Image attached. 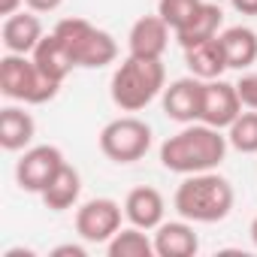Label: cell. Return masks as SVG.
Wrapping results in <instances>:
<instances>
[{
	"instance_id": "6da1fadb",
	"label": "cell",
	"mask_w": 257,
	"mask_h": 257,
	"mask_svg": "<svg viewBox=\"0 0 257 257\" xmlns=\"http://www.w3.org/2000/svg\"><path fill=\"white\" fill-rule=\"evenodd\" d=\"M227 149H230V143L218 127L194 121V124H185L170 140H164L161 167L170 173H179V176L209 173V170L221 167V161L227 158Z\"/></svg>"
},
{
	"instance_id": "7a4b0ae2",
	"label": "cell",
	"mask_w": 257,
	"mask_h": 257,
	"mask_svg": "<svg viewBox=\"0 0 257 257\" xmlns=\"http://www.w3.org/2000/svg\"><path fill=\"white\" fill-rule=\"evenodd\" d=\"M233 185L215 170L185 176L173 194V209L179 212V218L191 224H218L233 212Z\"/></svg>"
},
{
	"instance_id": "3957f363",
	"label": "cell",
	"mask_w": 257,
	"mask_h": 257,
	"mask_svg": "<svg viewBox=\"0 0 257 257\" xmlns=\"http://www.w3.org/2000/svg\"><path fill=\"white\" fill-rule=\"evenodd\" d=\"M167 88V70L161 61L155 58H137V55H127L109 82V94L112 103L121 112H140L146 109L158 94H164Z\"/></svg>"
},
{
	"instance_id": "277c9868",
	"label": "cell",
	"mask_w": 257,
	"mask_h": 257,
	"mask_svg": "<svg viewBox=\"0 0 257 257\" xmlns=\"http://www.w3.org/2000/svg\"><path fill=\"white\" fill-rule=\"evenodd\" d=\"M58 91H61V82H52L49 76H43L31 55L7 52L0 58V94L7 100L25 103V106H43L55 100Z\"/></svg>"
},
{
	"instance_id": "5b68a950",
	"label": "cell",
	"mask_w": 257,
	"mask_h": 257,
	"mask_svg": "<svg viewBox=\"0 0 257 257\" xmlns=\"http://www.w3.org/2000/svg\"><path fill=\"white\" fill-rule=\"evenodd\" d=\"M55 37L64 43L76 67L100 70L118 58V43L109 31L85 22V19H61L55 25Z\"/></svg>"
},
{
	"instance_id": "8992f818",
	"label": "cell",
	"mask_w": 257,
	"mask_h": 257,
	"mask_svg": "<svg viewBox=\"0 0 257 257\" xmlns=\"http://www.w3.org/2000/svg\"><path fill=\"white\" fill-rule=\"evenodd\" d=\"M97 143H100V152L109 161L137 164L152 149V127L137 115H121V118H115V121H109L103 127Z\"/></svg>"
},
{
	"instance_id": "52a82bcc",
	"label": "cell",
	"mask_w": 257,
	"mask_h": 257,
	"mask_svg": "<svg viewBox=\"0 0 257 257\" xmlns=\"http://www.w3.org/2000/svg\"><path fill=\"white\" fill-rule=\"evenodd\" d=\"M121 215H124L121 203H115L112 197H94L76 209V233L82 242L106 245L121 230Z\"/></svg>"
},
{
	"instance_id": "ba28073f",
	"label": "cell",
	"mask_w": 257,
	"mask_h": 257,
	"mask_svg": "<svg viewBox=\"0 0 257 257\" xmlns=\"http://www.w3.org/2000/svg\"><path fill=\"white\" fill-rule=\"evenodd\" d=\"M64 164L67 161L58 146H31L16 164V182L28 194H43Z\"/></svg>"
},
{
	"instance_id": "9c48e42d",
	"label": "cell",
	"mask_w": 257,
	"mask_h": 257,
	"mask_svg": "<svg viewBox=\"0 0 257 257\" xmlns=\"http://www.w3.org/2000/svg\"><path fill=\"white\" fill-rule=\"evenodd\" d=\"M242 100L236 91V82H224V79H209L203 82V106H200V121L218 131L227 127L242 115Z\"/></svg>"
},
{
	"instance_id": "30bf717a",
	"label": "cell",
	"mask_w": 257,
	"mask_h": 257,
	"mask_svg": "<svg viewBox=\"0 0 257 257\" xmlns=\"http://www.w3.org/2000/svg\"><path fill=\"white\" fill-rule=\"evenodd\" d=\"M164 100V115L170 121H179V124H194L200 121V106H203V79L197 76H185V79H176L164 88L161 94Z\"/></svg>"
},
{
	"instance_id": "8fae6325",
	"label": "cell",
	"mask_w": 257,
	"mask_h": 257,
	"mask_svg": "<svg viewBox=\"0 0 257 257\" xmlns=\"http://www.w3.org/2000/svg\"><path fill=\"white\" fill-rule=\"evenodd\" d=\"M170 25L161 16H143L134 22L131 34H127V52L137 58H155L161 61L167 46H170Z\"/></svg>"
},
{
	"instance_id": "7c38bea8",
	"label": "cell",
	"mask_w": 257,
	"mask_h": 257,
	"mask_svg": "<svg viewBox=\"0 0 257 257\" xmlns=\"http://www.w3.org/2000/svg\"><path fill=\"white\" fill-rule=\"evenodd\" d=\"M164 215H167L164 194L158 188H152V185H140V188H134L131 194L124 197V218L131 221L134 227L158 230L164 224Z\"/></svg>"
},
{
	"instance_id": "4fadbf2b",
	"label": "cell",
	"mask_w": 257,
	"mask_h": 257,
	"mask_svg": "<svg viewBox=\"0 0 257 257\" xmlns=\"http://www.w3.org/2000/svg\"><path fill=\"white\" fill-rule=\"evenodd\" d=\"M4 49L13 52V55H31L40 40L46 37L43 34V22H40V13L28 10V13H16V16H7L4 19Z\"/></svg>"
},
{
	"instance_id": "5bb4252c",
	"label": "cell",
	"mask_w": 257,
	"mask_h": 257,
	"mask_svg": "<svg viewBox=\"0 0 257 257\" xmlns=\"http://www.w3.org/2000/svg\"><path fill=\"white\" fill-rule=\"evenodd\" d=\"M37 137V121L25 106L0 109V146L4 152H25Z\"/></svg>"
},
{
	"instance_id": "9a60e30c",
	"label": "cell",
	"mask_w": 257,
	"mask_h": 257,
	"mask_svg": "<svg viewBox=\"0 0 257 257\" xmlns=\"http://www.w3.org/2000/svg\"><path fill=\"white\" fill-rule=\"evenodd\" d=\"M200 251V239L191 221H164L155 230V254L158 257H194Z\"/></svg>"
},
{
	"instance_id": "2e32d148",
	"label": "cell",
	"mask_w": 257,
	"mask_h": 257,
	"mask_svg": "<svg viewBox=\"0 0 257 257\" xmlns=\"http://www.w3.org/2000/svg\"><path fill=\"white\" fill-rule=\"evenodd\" d=\"M221 22H224L221 7H218V4H206V0H203V4L197 7V13L176 31V43H179L182 49H191V46H197V43H206V40L218 37Z\"/></svg>"
},
{
	"instance_id": "e0dca14e",
	"label": "cell",
	"mask_w": 257,
	"mask_h": 257,
	"mask_svg": "<svg viewBox=\"0 0 257 257\" xmlns=\"http://www.w3.org/2000/svg\"><path fill=\"white\" fill-rule=\"evenodd\" d=\"M185 64L191 70V76L209 82V79H221L227 67V55H224V46H221V37H212L206 43H197L191 49H185Z\"/></svg>"
},
{
	"instance_id": "ac0fdd59",
	"label": "cell",
	"mask_w": 257,
	"mask_h": 257,
	"mask_svg": "<svg viewBox=\"0 0 257 257\" xmlns=\"http://www.w3.org/2000/svg\"><path fill=\"white\" fill-rule=\"evenodd\" d=\"M31 58H34V64L40 67L43 76H49L52 82H61V85H64V79H67V76L73 73V67H76L73 58H70V52L64 49V43L55 37V31L40 40V46L31 52Z\"/></svg>"
},
{
	"instance_id": "d6986e66",
	"label": "cell",
	"mask_w": 257,
	"mask_h": 257,
	"mask_svg": "<svg viewBox=\"0 0 257 257\" xmlns=\"http://www.w3.org/2000/svg\"><path fill=\"white\" fill-rule=\"evenodd\" d=\"M40 197H43L46 209H52V212H67V209H73V206L79 203V197H82V176H79V170L70 167V164H64V167L58 170V176L49 182V188H46Z\"/></svg>"
},
{
	"instance_id": "ffe728a7",
	"label": "cell",
	"mask_w": 257,
	"mask_h": 257,
	"mask_svg": "<svg viewBox=\"0 0 257 257\" xmlns=\"http://www.w3.org/2000/svg\"><path fill=\"white\" fill-rule=\"evenodd\" d=\"M218 37H221L230 70H248L257 61V31H251L245 25H233Z\"/></svg>"
},
{
	"instance_id": "44dd1931",
	"label": "cell",
	"mask_w": 257,
	"mask_h": 257,
	"mask_svg": "<svg viewBox=\"0 0 257 257\" xmlns=\"http://www.w3.org/2000/svg\"><path fill=\"white\" fill-rule=\"evenodd\" d=\"M149 230L143 227H121L109 242H106V254L109 257H155V239L146 236Z\"/></svg>"
},
{
	"instance_id": "7402d4cb",
	"label": "cell",
	"mask_w": 257,
	"mask_h": 257,
	"mask_svg": "<svg viewBox=\"0 0 257 257\" xmlns=\"http://www.w3.org/2000/svg\"><path fill=\"white\" fill-rule=\"evenodd\" d=\"M227 143L239 155H257V109L242 112L230 127H227Z\"/></svg>"
},
{
	"instance_id": "603a6c76",
	"label": "cell",
	"mask_w": 257,
	"mask_h": 257,
	"mask_svg": "<svg viewBox=\"0 0 257 257\" xmlns=\"http://www.w3.org/2000/svg\"><path fill=\"white\" fill-rule=\"evenodd\" d=\"M203 0H158V16L173 28V34L197 13V7Z\"/></svg>"
},
{
	"instance_id": "cb8c5ba5",
	"label": "cell",
	"mask_w": 257,
	"mask_h": 257,
	"mask_svg": "<svg viewBox=\"0 0 257 257\" xmlns=\"http://www.w3.org/2000/svg\"><path fill=\"white\" fill-rule=\"evenodd\" d=\"M236 91L245 109H257V73H242L236 82Z\"/></svg>"
},
{
	"instance_id": "d4e9b609",
	"label": "cell",
	"mask_w": 257,
	"mask_h": 257,
	"mask_svg": "<svg viewBox=\"0 0 257 257\" xmlns=\"http://www.w3.org/2000/svg\"><path fill=\"white\" fill-rule=\"evenodd\" d=\"M49 257H88V248L85 245H76V242H64V245L52 248Z\"/></svg>"
},
{
	"instance_id": "484cf974",
	"label": "cell",
	"mask_w": 257,
	"mask_h": 257,
	"mask_svg": "<svg viewBox=\"0 0 257 257\" xmlns=\"http://www.w3.org/2000/svg\"><path fill=\"white\" fill-rule=\"evenodd\" d=\"M61 4L64 0H25V7L28 10H34V13H55V10H61Z\"/></svg>"
},
{
	"instance_id": "4316f807",
	"label": "cell",
	"mask_w": 257,
	"mask_h": 257,
	"mask_svg": "<svg viewBox=\"0 0 257 257\" xmlns=\"http://www.w3.org/2000/svg\"><path fill=\"white\" fill-rule=\"evenodd\" d=\"M230 7L239 16H257V0H230Z\"/></svg>"
},
{
	"instance_id": "83f0119b",
	"label": "cell",
	"mask_w": 257,
	"mask_h": 257,
	"mask_svg": "<svg viewBox=\"0 0 257 257\" xmlns=\"http://www.w3.org/2000/svg\"><path fill=\"white\" fill-rule=\"evenodd\" d=\"M22 4H25V0H0V16H4V19L7 16H16Z\"/></svg>"
},
{
	"instance_id": "f1b7e54d",
	"label": "cell",
	"mask_w": 257,
	"mask_h": 257,
	"mask_svg": "<svg viewBox=\"0 0 257 257\" xmlns=\"http://www.w3.org/2000/svg\"><path fill=\"white\" fill-rule=\"evenodd\" d=\"M4 257H37V251L34 248H10Z\"/></svg>"
},
{
	"instance_id": "f546056e",
	"label": "cell",
	"mask_w": 257,
	"mask_h": 257,
	"mask_svg": "<svg viewBox=\"0 0 257 257\" xmlns=\"http://www.w3.org/2000/svg\"><path fill=\"white\" fill-rule=\"evenodd\" d=\"M248 233H251V242L257 245V215H254V221H251V227H248Z\"/></svg>"
}]
</instances>
